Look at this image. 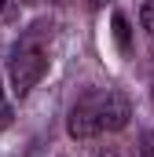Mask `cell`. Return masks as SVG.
Returning a JSON list of instances; mask_svg holds the SVG:
<instances>
[{
    "mask_svg": "<svg viewBox=\"0 0 154 157\" xmlns=\"http://www.w3.org/2000/svg\"><path fill=\"white\" fill-rule=\"evenodd\" d=\"M51 51H55V26L48 18H40L18 33V40L11 44V55H7V77H11V91L18 99H26L40 84V77L51 66Z\"/></svg>",
    "mask_w": 154,
    "mask_h": 157,
    "instance_id": "cell-1",
    "label": "cell"
},
{
    "mask_svg": "<svg viewBox=\"0 0 154 157\" xmlns=\"http://www.w3.org/2000/svg\"><path fill=\"white\" fill-rule=\"evenodd\" d=\"M128 117H132V106L117 88H92L70 106L66 128L74 139H95L107 132H121Z\"/></svg>",
    "mask_w": 154,
    "mask_h": 157,
    "instance_id": "cell-2",
    "label": "cell"
},
{
    "mask_svg": "<svg viewBox=\"0 0 154 157\" xmlns=\"http://www.w3.org/2000/svg\"><path fill=\"white\" fill-rule=\"evenodd\" d=\"M114 40H117V48H121V51H128V44H132V40H128V22H125V15H121V11L114 15Z\"/></svg>",
    "mask_w": 154,
    "mask_h": 157,
    "instance_id": "cell-3",
    "label": "cell"
},
{
    "mask_svg": "<svg viewBox=\"0 0 154 157\" xmlns=\"http://www.w3.org/2000/svg\"><path fill=\"white\" fill-rule=\"evenodd\" d=\"M140 22H143L147 33H154V0H143V7H140Z\"/></svg>",
    "mask_w": 154,
    "mask_h": 157,
    "instance_id": "cell-4",
    "label": "cell"
},
{
    "mask_svg": "<svg viewBox=\"0 0 154 157\" xmlns=\"http://www.w3.org/2000/svg\"><path fill=\"white\" fill-rule=\"evenodd\" d=\"M11 117H15V113H11V102H7L4 84H0V128H7V124H11Z\"/></svg>",
    "mask_w": 154,
    "mask_h": 157,
    "instance_id": "cell-5",
    "label": "cell"
},
{
    "mask_svg": "<svg viewBox=\"0 0 154 157\" xmlns=\"http://www.w3.org/2000/svg\"><path fill=\"white\" fill-rule=\"evenodd\" d=\"M0 18H15V0H0Z\"/></svg>",
    "mask_w": 154,
    "mask_h": 157,
    "instance_id": "cell-6",
    "label": "cell"
},
{
    "mask_svg": "<svg viewBox=\"0 0 154 157\" xmlns=\"http://www.w3.org/2000/svg\"><path fill=\"white\" fill-rule=\"evenodd\" d=\"M51 4H63V0H51Z\"/></svg>",
    "mask_w": 154,
    "mask_h": 157,
    "instance_id": "cell-7",
    "label": "cell"
},
{
    "mask_svg": "<svg viewBox=\"0 0 154 157\" xmlns=\"http://www.w3.org/2000/svg\"><path fill=\"white\" fill-rule=\"evenodd\" d=\"M151 99H154V88H151Z\"/></svg>",
    "mask_w": 154,
    "mask_h": 157,
    "instance_id": "cell-8",
    "label": "cell"
},
{
    "mask_svg": "<svg viewBox=\"0 0 154 157\" xmlns=\"http://www.w3.org/2000/svg\"><path fill=\"white\" fill-rule=\"evenodd\" d=\"M92 4H99V0H92Z\"/></svg>",
    "mask_w": 154,
    "mask_h": 157,
    "instance_id": "cell-9",
    "label": "cell"
}]
</instances>
